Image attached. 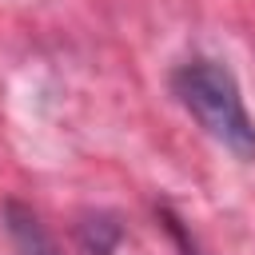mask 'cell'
<instances>
[{"instance_id":"cell-2","label":"cell","mask_w":255,"mask_h":255,"mask_svg":"<svg viewBox=\"0 0 255 255\" xmlns=\"http://www.w3.org/2000/svg\"><path fill=\"white\" fill-rule=\"evenodd\" d=\"M4 231H8V239H12V247H16V255H60L52 231H48V227L40 223V215H36L28 203H20V199H8V203H4Z\"/></svg>"},{"instance_id":"cell-1","label":"cell","mask_w":255,"mask_h":255,"mask_svg":"<svg viewBox=\"0 0 255 255\" xmlns=\"http://www.w3.org/2000/svg\"><path fill=\"white\" fill-rule=\"evenodd\" d=\"M175 100L191 112V120L235 159H255V120L247 116L239 80L227 64L211 56H191L171 72Z\"/></svg>"},{"instance_id":"cell-3","label":"cell","mask_w":255,"mask_h":255,"mask_svg":"<svg viewBox=\"0 0 255 255\" xmlns=\"http://www.w3.org/2000/svg\"><path fill=\"white\" fill-rule=\"evenodd\" d=\"M76 239H80L84 255H116L124 243V223L112 211H88L76 223Z\"/></svg>"}]
</instances>
